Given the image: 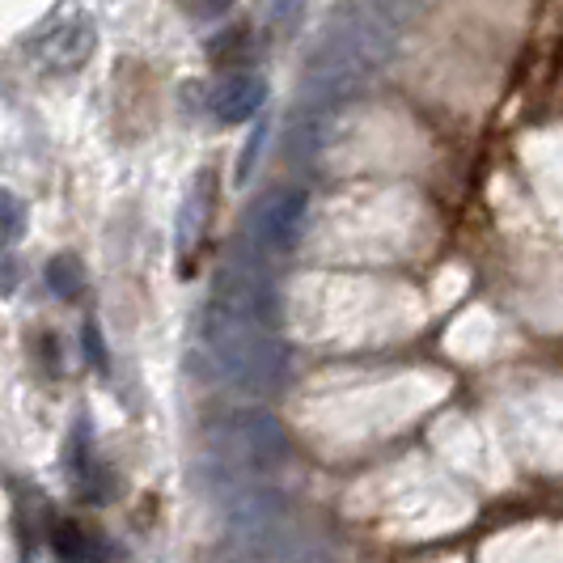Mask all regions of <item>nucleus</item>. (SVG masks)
Wrapping results in <instances>:
<instances>
[{"label": "nucleus", "mask_w": 563, "mask_h": 563, "mask_svg": "<svg viewBox=\"0 0 563 563\" xmlns=\"http://www.w3.org/2000/svg\"><path fill=\"white\" fill-rule=\"evenodd\" d=\"M306 225V191L280 187L272 196H263L246 217V242L258 254H288L301 238Z\"/></svg>", "instance_id": "3"}, {"label": "nucleus", "mask_w": 563, "mask_h": 563, "mask_svg": "<svg viewBox=\"0 0 563 563\" xmlns=\"http://www.w3.org/2000/svg\"><path fill=\"white\" fill-rule=\"evenodd\" d=\"M93 47V22L77 0H64L56 13L34 30V52L52 68H77Z\"/></svg>", "instance_id": "4"}, {"label": "nucleus", "mask_w": 563, "mask_h": 563, "mask_svg": "<svg viewBox=\"0 0 563 563\" xmlns=\"http://www.w3.org/2000/svg\"><path fill=\"white\" fill-rule=\"evenodd\" d=\"M18 288V267H13V258H4V292H13Z\"/></svg>", "instance_id": "13"}, {"label": "nucleus", "mask_w": 563, "mask_h": 563, "mask_svg": "<svg viewBox=\"0 0 563 563\" xmlns=\"http://www.w3.org/2000/svg\"><path fill=\"white\" fill-rule=\"evenodd\" d=\"M203 441L217 462L242 475H263L288 462V432L272 411H229L203 428Z\"/></svg>", "instance_id": "2"}, {"label": "nucleus", "mask_w": 563, "mask_h": 563, "mask_svg": "<svg viewBox=\"0 0 563 563\" xmlns=\"http://www.w3.org/2000/svg\"><path fill=\"white\" fill-rule=\"evenodd\" d=\"M43 280L52 288V297L59 301H77L85 292V267L77 254H56V258H47V272H43Z\"/></svg>", "instance_id": "7"}, {"label": "nucleus", "mask_w": 563, "mask_h": 563, "mask_svg": "<svg viewBox=\"0 0 563 563\" xmlns=\"http://www.w3.org/2000/svg\"><path fill=\"white\" fill-rule=\"evenodd\" d=\"M229 4H233V0H203V13H208V18H217V13H225Z\"/></svg>", "instance_id": "14"}, {"label": "nucleus", "mask_w": 563, "mask_h": 563, "mask_svg": "<svg viewBox=\"0 0 563 563\" xmlns=\"http://www.w3.org/2000/svg\"><path fill=\"white\" fill-rule=\"evenodd\" d=\"M203 347L212 368L225 377L229 386L251 390V395H267L284 382V352L280 335L272 322L251 318V313H233L225 306H203Z\"/></svg>", "instance_id": "1"}, {"label": "nucleus", "mask_w": 563, "mask_h": 563, "mask_svg": "<svg viewBox=\"0 0 563 563\" xmlns=\"http://www.w3.org/2000/svg\"><path fill=\"white\" fill-rule=\"evenodd\" d=\"M263 141H267V128L258 123V128L251 132V144H246V153H242V166H238V183H246V178H251L254 157H258V148H263Z\"/></svg>", "instance_id": "12"}, {"label": "nucleus", "mask_w": 563, "mask_h": 563, "mask_svg": "<svg viewBox=\"0 0 563 563\" xmlns=\"http://www.w3.org/2000/svg\"><path fill=\"white\" fill-rule=\"evenodd\" d=\"M52 551L59 555V563H85L89 560V534L77 521H52Z\"/></svg>", "instance_id": "8"}, {"label": "nucleus", "mask_w": 563, "mask_h": 563, "mask_svg": "<svg viewBox=\"0 0 563 563\" xmlns=\"http://www.w3.org/2000/svg\"><path fill=\"white\" fill-rule=\"evenodd\" d=\"M208 212H212V174L196 178L191 196H187V203H183V221H178V246H183V251H191L199 238H203Z\"/></svg>", "instance_id": "6"}, {"label": "nucleus", "mask_w": 563, "mask_h": 563, "mask_svg": "<svg viewBox=\"0 0 563 563\" xmlns=\"http://www.w3.org/2000/svg\"><path fill=\"white\" fill-rule=\"evenodd\" d=\"M81 343H85V361H89V368H98V373H111V356H107V339H102V331H98V322L89 318L81 327Z\"/></svg>", "instance_id": "10"}, {"label": "nucleus", "mask_w": 563, "mask_h": 563, "mask_svg": "<svg viewBox=\"0 0 563 563\" xmlns=\"http://www.w3.org/2000/svg\"><path fill=\"white\" fill-rule=\"evenodd\" d=\"M251 52V34L238 26V30H221V34H212L208 38V59L217 64V68H229V64H238V59H246Z\"/></svg>", "instance_id": "9"}, {"label": "nucleus", "mask_w": 563, "mask_h": 563, "mask_svg": "<svg viewBox=\"0 0 563 563\" xmlns=\"http://www.w3.org/2000/svg\"><path fill=\"white\" fill-rule=\"evenodd\" d=\"M267 102V85L251 77V73H233L225 81L212 89V114L221 119V123H246L258 114V107Z\"/></svg>", "instance_id": "5"}, {"label": "nucleus", "mask_w": 563, "mask_h": 563, "mask_svg": "<svg viewBox=\"0 0 563 563\" xmlns=\"http://www.w3.org/2000/svg\"><path fill=\"white\" fill-rule=\"evenodd\" d=\"M0 212H4V246H18V238H22V229H26V203L13 196V191H4Z\"/></svg>", "instance_id": "11"}]
</instances>
